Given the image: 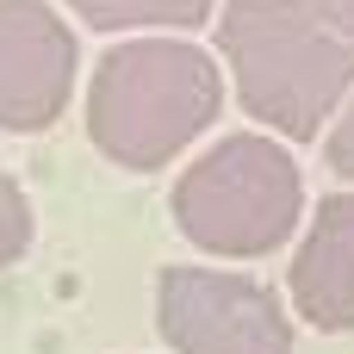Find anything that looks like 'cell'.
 <instances>
[{"label":"cell","mask_w":354,"mask_h":354,"mask_svg":"<svg viewBox=\"0 0 354 354\" xmlns=\"http://www.w3.org/2000/svg\"><path fill=\"white\" fill-rule=\"evenodd\" d=\"M286 286H292V305L311 330H330V336L354 330V193L317 199Z\"/></svg>","instance_id":"8992f818"},{"label":"cell","mask_w":354,"mask_h":354,"mask_svg":"<svg viewBox=\"0 0 354 354\" xmlns=\"http://www.w3.org/2000/svg\"><path fill=\"white\" fill-rule=\"evenodd\" d=\"M75 6L93 31H124V25H174V31H193L212 19L218 0H62Z\"/></svg>","instance_id":"52a82bcc"},{"label":"cell","mask_w":354,"mask_h":354,"mask_svg":"<svg viewBox=\"0 0 354 354\" xmlns=\"http://www.w3.org/2000/svg\"><path fill=\"white\" fill-rule=\"evenodd\" d=\"M324 162H330L336 180H354V100H348V112L336 118V131L324 137Z\"/></svg>","instance_id":"9c48e42d"},{"label":"cell","mask_w":354,"mask_h":354,"mask_svg":"<svg viewBox=\"0 0 354 354\" xmlns=\"http://www.w3.org/2000/svg\"><path fill=\"white\" fill-rule=\"evenodd\" d=\"M75 93V31L44 0H0V131L31 137Z\"/></svg>","instance_id":"5b68a950"},{"label":"cell","mask_w":354,"mask_h":354,"mask_svg":"<svg viewBox=\"0 0 354 354\" xmlns=\"http://www.w3.org/2000/svg\"><path fill=\"white\" fill-rule=\"evenodd\" d=\"M317 12H324V19H330V25L354 44V0H317Z\"/></svg>","instance_id":"30bf717a"},{"label":"cell","mask_w":354,"mask_h":354,"mask_svg":"<svg viewBox=\"0 0 354 354\" xmlns=\"http://www.w3.org/2000/svg\"><path fill=\"white\" fill-rule=\"evenodd\" d=\"M25 249H31V205H25L19 180L0 168V268H6V261H19Z\"/></svg>","instance_id":"ba28073f"},{"label":"cell","mask_w":354,"mask_h":354,"mask_svg":"<svg viewBox=\"0 0 354 354\" xmlns=\"http://www.w3.org/2000/svg\"><path fill=\"white\" fill-rule=\"evenodd\" d=\"M218 56L243 112L292 143H311L354 87V44L317 0H218Z\"/></svg>","instance_id":"6da1fadb"},{"label":"cell","mask_w":354,"mask_h":354,"mask_svg":"<svg viewBox=\"0 0 354 354\" xmlns=\"http://www.w3.org/2000/svg\"><path fill=\"white\" fill-rule=\"evenodd\" d=\"M156 330L174 354H292V324L268 280L230 268H162Z\"/></svg>","instance_id":"277c9868"},{"label":"cell","mask_w":354,"mask_h":354,"mask_svg":"<svg viewBox=\"0 0 354 354\" xmlns=\"http://www.w3.org/2000/svg\"><path fill=\"white\" fill-rule=\"evenodd\" d=\"M218 112H224L218 56L174 37L118 44L87 87V137L106 162L131 174L174 162Z\"/></svg>","instance_id":"7a4b0ae2"},{"label":"cell","mask_w":354,"mask_h":354,"mask_svg":"<svg viewBox=\"0 0 354 354\" xmlns=\"http://www.w3.org/2000/svg\"><path fill=\"white\" fill-rule=\"evenodd\" d=\"M174 224L205 255H268L299 230V162L268 137H224L174 180Z\"/></svg>","instance_id":"3957f363"}]
</instances>
